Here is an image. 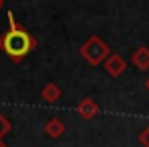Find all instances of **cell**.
<instances>
[{
  "mask_svg": "<svg viewBox=\"0 0 149 147\" xmlns=\"http://www.w3.org/2000/svg\"><path fill=\"white\" fill-rule=\"evenodd\" d=\"M43 131H45V135H47L49 139H59V137L65 133V125H63V121H61V118L53 116V118H49V121L45 123Z\"/></svg>",
  "mask_w": 149,
  "mask_h": 147,
  "instance_id": "cell-7",
  "label": "cell"
},
{
  "mask_svg": "<svg viewBox=\"0 0 149 147\" xmlns=\"http://www.w3.org/2000/svg\"><path fill=\"white\" fill-rule=\"evenodd\" d=\"M59 98H61V88H59L55 82H47V84L41 88V100H43L45 104H55Z\"/></svg>",
  "mask_w": 149,
  "mask_h": 147,
  "instance_id": "cell-6",
  "label": "cell"
},
{
  "mask_svg": "<svg viewBox=\"0 0 149 147\" xmlns=\"http://www.w3.org/2000/svg\"><path fill=\"white\" fill-rule=\"evenodd\" d=\"M0 147H8V145H6V143H4V141H0Z\"/></svg>",
  "mask_w": 149,
  "mask_h": 147,
  "instance_id": "cell-11",
  "label": "cell"
},
{
  "mask_svg": "<svg viewBox=\"0 0 149 147\" xmlns=\"http://www.w3.org/2000/svg\"><path fill=\"white\" fill-rule=\"evenodd\" d=\"M0 8H2V0H0Z\"/></svg>",
  "mask_w": 149,
  "mask_h": 147,
  "instance_id": "cell-12",
  "label": "cell"
},
{
  "mask_svg": "<svg viewBox=\"0 0 149 147\" xmlns=\"http://www.w3.org/2000/svg\"><path fill=\"white\" fill-rule=\"evenodd\" d=\"M10 129H13V125H10V121L0 112V141H4V137L10 133Z\"/></svg>",
  "mask_w": 149,
  "mask_h": 147,
  "instance_id": "cell-8",
  "label": "cell"
},
{
  "mask_svg": "<svg viewBox=\"0 0 149 147\" xmlns=\"http://www.w3.org/2000/svg\"><path fill=\"white\" fill-rule=\"evenodd\" d=\"M102 68H104V72H106L108 76L118 78V76H123V74H125V70H127V61H125L118 53H110V55H108V59L102 63Z\"/></svg>",
  "mask_w": 149,
  "mask_h": 147,
  "instance_id": "cell-3",
  "label": "cell"
},
{
  "mask_svg": "<svg viewBox=\"0 0 149 147\" xmlns=\"http://www.w3.org/2000/svg\"><path fill=\"white\" fill-rule=\"evenodd\" d=\"M6 17H8V29L0 35V51L10 61L21 63L31 51L37 49V39L15 19L13 10H8Z\"/></svg>",
  "mask_w": 149,
  "mask_h": 147,
  "instance_id": "cell-1",
  "label": "cell"
},
{
  "mask_svg": "<svg viewBox=\"0 0 149 147\" xmlns=\"http://www.w3.org/2000/svg\"><path fill=\"white\" fill-rule=\"evenodd\" d=\"M76 110H78V114H80L84 121H92V118L100 112V104H98L94 98L86 96L84 100H80V104L76 106Z\"/></svg>",
  "mask_w": 149,
  "mask_h": 147,
  "instance_id": "cell-4",
  "label": "cell"
},
{
  "mask_svg": "<svg viewBox=\"0 0 149 147\" xmlns=\"http://www.w3.org/2000/svg\"><path fill=\"white\" fill-rule=\"evenodd\" d=\"M139 143H141L143 147H149V125L139 133Z\"/></svg>",
  "mask_w": 149,
  "mask_h": 147,
  "instance_id": "cell-9",
  "label": "cell"
},
{
  "mask_svg": "<svg viewBox=\"0 0 149 147\" xmlns=\"http://www.w3.org/2000/svg\"><path fill=\"white\" fill-rule=\"evenodd\" d=\"M131 63L137 65V70H141V72L149 70V47L147 45L137 47L133 51V55H131Z\"/></svg>",
  "mask_w": 149,
  "mask_h": 147,
  "instance_id": "cell-5",
  "label": "cell"
},
{
  "mask_svg": "<svg viewBox=\"0 0 149 147\" xmlns=\"http://www.w3.org/2000/svg\"><path fill=\"white\" fill-rule=\"evenodd\" d=\"M110 47L98 37V35H90L82 45H80V55L90 63V65H102L108 55H110Z\"/></svg>",
  "mask_w": 149,
  "mask_h": 147,
  "instance_id": "cell-2",
  "label": "cell"
},
{
  "mask_svg": "<svg viewBox=\"0 0 149 147\" xmlns=\"http://www.w3.org/2000/svg\"><path fill=\"white\" fill-rule=\"evenodd\" d=\"M145 90H147V92H149V78H147V80H145Z\"/></svg>",
  "mask_w": 149,
  "mask_h": 147,
  "instance_id": "cell-10",
  "label": "cell"
}]
</instances>
